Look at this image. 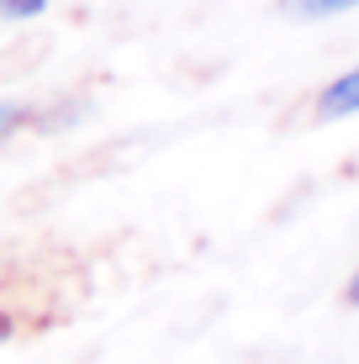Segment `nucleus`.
<instances>
[{
    "mask_svg": "<svg viewBox=\"0 0 359 364\" xmlns=\"http://www.w3.org/2000/svg\"><path fill=\"white\" fill-rule=\"evenodd\" d=\"M354 111H359V69H349L343 80H333L323 90V100H317V117H323V122L354 117Z\"/></svg>",
    "mask_w": 359,
    "mask_h": 364,
    "instance_id": "nucleus-1",
    "label": "nucleus"
},
{
    "mask_svg": "<svg viewBox=\"0 0 359 364\" xmlns=\"http://www.w3.org/2000/svg\"><path fill=\"white\" fill-rule=\"evenodd\" d=\"M359 0H280L291 21H323V16H338V11H354Z\"/></svg>",
    "mask_w": 359,
    "mask_h": 364,
    "instance_id": "nucleus-2",
    "label": "nucleus"
},
{
    "mask_svg": "<svg viewBox=\"0 0 359 364\" xmlns=\"http://www.w3.org/2000/svg\"><path fill=\"white\" fill-rule=\"evenodd\" d=\"M0 11H6L11 21H32V16L48 11V0H0Z\"/></svg>",
    "mask_w": 359,
    "mask_h": 364,
    "instance_id": "nucleus-3",
    "label": "nucleus"
},
{
    "mask_svg": "<svg viewBox=\"0 0 359 364\" xmlns=\"http://www.w3.org/2000/svg\"><path fill=\"white\" fill-rule=\"evenodd\" d=\"M16 127H21V111H16V106H0V143H6Z\"/></svg>",
    "mask_w": 359,
    "mask_h": 364,
    "instance_id": "nucleus-4",
    "label": "nucleus"
},
{
    "mask_svg": "<svg viewBox=\"0 0 359 364\" xmlns=\"http://www.w3.org/2000/svg\"><path fill=\"white\" fill-rule=\"evenodd\" d=\"M349 306H359V274L349 280Z\"/></svg>",
    "mask_w": 359,
    "mask_h": 364,
    "instance_id": "nucleus-5",
    "label": "nucleus"
},
{
    "mask_svg": "<svg viewBox=\"0 0 359 364\" xmlns=\"http://www.w3.org/2000/svg\"><path fill=\"white\" fill-rule=\"evenodd\" d=\"M6 338H11V322H6V317H0V343H6Z\"/></svg>",
    "mask_w": 359,
    "mask_h": 364,
    "instance_id": "nucleus-6",
    "label": "nucleus"
}]
</instances>
